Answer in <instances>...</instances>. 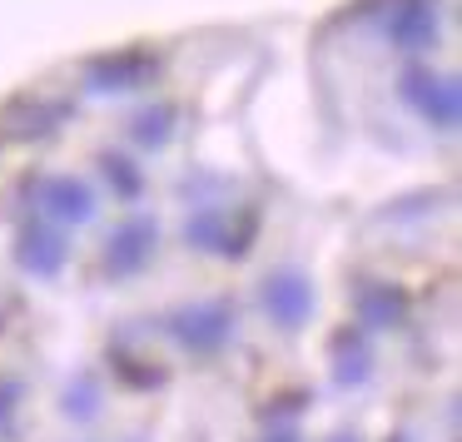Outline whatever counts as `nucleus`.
<instances>
[{"label":"nucleus","mask_w":462,"mask_h":442,"mask_svg":"<svg viewBox=\"0 0 462 442\" xmlns=\"http://www.w3.org/2000/svg\"><path fill=\"white\" fill-rule=\"evenodd\" d=\"M402 100H408L432 130H457V120H462V90H457V80H448V75L408 70L402 75Z\"/></svg>","instance_id":"1"},{"label":"nucleus","mask_w":462,"mask_h":442,"mask_svg":"<svg viewBox=\"0 0 462 442\" xmlns=\"http://www.w3.org/2000/svg\"><path fill=\"white\" fill-rule=\"evenodd\" d=\"M254 229H259V219H254V209H244L239 219H234V209H204L189 219V239L199 244V249L209 253H244L254 239Z\"/></svg>","instance_id":"2"},{"label":"nucleus","mask_w":462,"mask_h":442,"mask_svg":"<svg viewBox=\"0 0 462 442\" xmlns=\"http://www.w3.org/2000/svg\"><path fill=\"white\" fill-rule=\"evenodd\" d=\"M170 333L184 343L189 353H219L234 333V308L229 303H199V308L174 313Z\"/></svg>","instance_id":"3"},{"label":"nucleus","mask_w":462,"mask_h":442,"mask_svg":"<svg viewBox=\"0 0 462 442\" xmlns=\"http://www.w3.org/2000/svg\"><path fill=\"white\" fill-rule=\"evenodd\" d=\"M85 75H90L95 90H140V85H150L154 75H160V60H154L150 51H115V55H100V60L85 65Z\"/></svg>","instance_id":"4"},{"label":"nucleus","mask_w":462,"mask_h":442,"mask_svg":"<svg viewBox=\"0 0 462 442\" xmlns=\"http://www.w3.org/2000/svg\"><path fill=\"white\" fill-rule=\"evenodd\" d=\"M263 308H269V318L283 323V328H303L309 313H313V283L293 269L269 273V279H263Z\"/></svg>","instance_id":"5"},{"label":"nucleus","mask_w":462,"mask_h":442,"mask_svg":"<svg viewBox=\"0 0 462 442\" xmlns=\"http://www.w3.org/2000/svg\"><path fill=\"white\" fill-rule=\"evenodd\" d=\"M35 204H41V214H51L55 224H85L95 214L90 184H80L75 174H51V180H41L35 184Z\"/></svg>","instance_id":"6"},{"label":"nucleus","mask_w":462,"mask_h":442,"mask_svg":"<svg viewBox=\"0 0 462 442\" xmlns=\"http://www.w3.org/2000/svg\"><path fill=\"white\" fill-rule=\"evenodd\" d=\"M383 31L398 51H428L438 41V15H432L428 0H393L388 15H383Z\"/></svg>","instance_id":"7"},{"label":"nucleus","mask_w":462,"mask_h":442,"mask_svg":"<svg viewBox=\"0 0 462 442\" xmlns=\"http://www.w3.org/2000/svg\"><path fill=\"white\" fill-rule=\"evenodd\" d=\"M154 239H160V229H154L150 219L120 224V229L110 234V249H105V269H110L115 279H125V273H140L144 263H150V253H154Z\"/></svg>","instance_id":"8"},{"label":"nucleus","mask_w":462,"mask_h":442,"mask_svg":"<svg viewBox=\"0 0 462 442\" xmlns=\"http://www.w3.org/2000/svg\"><path fill=\"white\" fill-rule=\"evenodd\" d=\"M353 308L368 328H398L408 318V293L393 289V283H378V279H363L353 289Z\"/></svg>","instance_id":"9"},{"label":"nucleus","mask_w":462,"mask_h":442,"mask_svg":"<svg viewBox=\"0 0 462 442\" xmlns=\"http://www.w3.org/2000/svg\"><path fill=\"white\" fill-rule=\"evenodd\" d=\"M15 259H21V269L35 273V279H55L60 263H65V239L51 224H25L21 244H15Z\"/></svg>","instance_id":"10"},{"label":"nucleus","mask_w":462,"mask_h":442,"mask_svg":"<svg viewBox=\"0 0 462 442\" xmlns=\"http://www.w3.org/2000/svg\"><path fill=\"white\" fill-rule=\"evenodd\" d=\"M373 373V348L363 333L343 328L338 338H333V378L343 382V388H353V382H368Z\"/></svg>","instance_id":"11"},{"label":"nucleus","mask_w":462,"mask_h":442,"mask_svg":"<svg viewBox=\"0 0 462 442\" xmlns=\"http://www.w3.org/2000/svg\"><path fill=\"white\" fill-rule=\"evenodd\" d=\"M170 120H174L170 105H160V110H144L140 120H134V140H140V144H164V140H170Z\"/></svg>","instance_id":"12"},{"label":"nucleus","mask_w":462,"mask_h":442,"mask_svg":"<svg viewBox=\"0 0 462 442\" xmlns=\"http://www.w3.org/2000/svg\"><path fill=\"white\" fill-rule=\"evenodd\" d=\"M105 174H110V184L120 194H134L140 189V174L130 170V160H115V154H105Z\"/></svg>","instance_id":"13"},{"label":"nucleus","mask_w":462,"mask_h":442,"mask_svg":"<svg viewBox=\"0 0 462 442\" xmlns=\"http://www.w3.org/2000/svg\"><path fill=\"white\" fill-rule=\"evenodd\" d=\"M263 442H299V432H289V428H283V432H269Z\"/></svg>","instance_id":"14"},{"label":"nucleus","mask_w":462,"mask_h":442,"mask_svg":"<svg viewBox=\"0 0 462 442\" xmlns=\"http://www.w3.org/2000/svg\"><path fill=\"white\" fill-rule=\"evenodd\" d=\"M328 442H358V437H348V432H338V437H328Z\"/></svg>","instance_id":"15"}]
</instances>
